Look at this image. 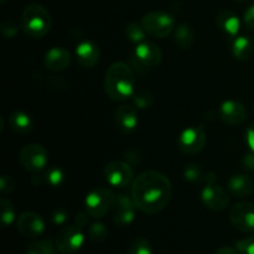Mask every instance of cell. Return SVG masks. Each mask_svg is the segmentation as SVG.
Returning <instances> with one entry per match:
<instances>
[{
  "label": "cell",
  "mask_w": 254,
  "mask_h": 254,
  "mask_svg": "<svg viewBox=\"0 0 254 254\" xmlns=\"http://www.w3.org/2000/svg\"><path fill=\"white\" fill-rule=\"evenodd\" d=\"M104 179L113 188L123 189L133 183V169L128 163L121 160H114L107 164L103 170Z\"/></svg>",
  "instance_id": "10"
},
{
  "label": "cell",
  "mask_w": 254,
  "mask_h": 254,
  "mask_svg": "<svg viewBox=\"0 0 254 254\" xmlns=\"http://www.w3.org/2000/svg\"><path fill=\"white\" fill-rule=\"evenodd\" d=\"M243 20H245L246 26L250 30H252V31H254V4L251 5V6L246 10Z\"/></svg>",
  "instance_id": "36"
},
{
  "label": "cell",
  "mask_w": 254,
  "mask_h": 254,
  "mask_svg": "<svg viewBox=\"0 0 254 254\" xmlns=\"http://www.w3.org/2000/svg\"><path fill=\"white\" fill-rule=\"evenodd\" d=\"M0 1H1V4H5V2H6V0H0Z\"/></svg>",
  "instance_id": "41"
},
{
  "label": "cell",
  "mask_w": 254,
  "mask_h": 254,
  "mask_svg": "<svg viewBox=\"0 0 254 254\" xmlns=\"http://www.w3.org/2000/svg\"><path fill=\"white\" fill-rule=\"evenodd\" d=\"M135 205L131 196L122 193L117 196L116 205H114L113 223L119 227H126L133 223L135 220Z\"/></svg>",
  "instance_id": "14"
},
{
  "label": "cell",
  "mask_w": 254,
  "mask_h": 254,
  "mask_svg": "<svg viewBox=\"0 0 254 254\" xmlns=\"http://www.w3.org/2000/svg\"><path fill=\"white\" fill-rule=\"evenodd\" d=\"M126 35L131 42L134 44H140V42L145 41V36H146V31L144 30L143 25L138 24L135 21H131L127 25L126 27Z\"/></svg>",
  "instance_id": "28"
},
{
  "label": "cell",
  "mask_w": 254,
  "mask_h": 254,
  "mask_svg": "<svg viewBox=\"0 0 254 254\" xmlns=\"http://www.w3.org/2000/svg\"><path fill=\"white\" fill-rule=\"evenodd\" d=\"M206 141L207 136L202 127H189L179 135L178 148L186 155H195L205 148Z\"/></svg>",
  "instance_id": "9"
},
{
  "label": "cell",
  "mask_w": 254,
  "mask_h": 254,
  "mask_svg": "<svg viewBox=\"0 0 254 254\" xmlns=\"http://www.w3.org/2000/svg\"><path fill=\"white\" fill-rule=\"evenodd\" d=\"M117 196L107 188H98L92 190L84 200L86 212L92 218H102L109 213L116 205Z\"/></svg>",
  "instance_id": "4"
},
{
  "label": "cell",
  "mask_w": 254,
  "mask_h": 254,
  "mask_svg": "<svg viewBox=\"0 0 254 254\" xmlns=\"http://www.w3.org/2000/svg\"><path fill=\"white\" fill-rule=\"evenodd\" d=\"M237 1H247V0H237Z\"/></svg>",
  "instance_id": "42"
},
{
  "label": "cell",
  "mask_w": 254,
  "mask_h": 254,
  "mask_svg": "<svg viewBox=\"0 0 254 254\" xmlns=\"http://www.w3.org/2000/svg\"><path fill=\"white\" fill-rule=\"evenodd\" d=\"M246 140H247L251 151L254 153V123L251 124L247 130H246Z\"/></svg>",
  "instance_id": "39"
},
{
  "label": "cell",
  "mask_w": 254,
  "mask_h": 254,
  "mask_svg": "<svg viewBox=\"0 0 254 254\" xmlns=\"http://www.w3.org/2000/svg\"><path fill=\"white\" fill-rule=\"evenodd\" d=\"M0 208H1V223L4 227L16 222V213H15V207L11 201L2 197L0 200Z\"/></svg>",
  "instance_id": "27"
},
{
  "label": "cell",
  "mask_w": 254,
  "mask_h": 254,
  "mask_svg": "<svg viewBox=\"0 0 254 254\" xmlns=\"http://www.w3.org/2000/svg\"><path fill=\"white\" fill-rule=\"evenodd\" d=\"M220 117L226 124L238 126L242 124L247 118V109L245 104L238 101H226L220 107Z\"/></svg>",
  "instance_id": "17"
},
{
  "label": "cell",
  "mask_w": 254,
  "mask_h": 254,
  "mask_svg": "<svg viewBox=\"0 0 254 254\" xmlns=\"http://www.w3.org/2000/svg\"><path fill=\"white\" fill-rule=\"evenodd\" d=\"M88 217H89V215L87 212L77 213L76 217H74V225L78 226L79 228H82V230H83V228L88 225Z\"/></svg>",
  "instance_id": "38"
},
{
  "label": "cell",
  "mask_w": 254,
  "mask_h": 254,
  "mask_svg": "<svg viewBox=\"0 0 254 254\" xmlns=\"http://www.w3.org/2000/svg\"><path fill=\"white\" fill-rule=\"evenodd\" d=\"M10 128L20 135H26L34 128V122L31 117L22 111H14L9 116Z\"/></svg>",
  "instance_id": "20"
},
{
  "label": "cell",
  "mask_w": 254,
  "mask_h": 254,
  "mask_svg": "<svg viewBox=\"0 0 254 254\" xmlns=\"http://www.w3.org/2000/svg\"><path fill=\"white\" fill-rule=\"evenodd\" d=\"M52 25L49 10L40 4H29L21 15V29L32 39H41L50 31Z\"/></svg>",
  "instance_id": "3"
},
{
  "label": "cell",
  "mask_w": 254,
  "mask_h": 254,
  "mask_svg": "<svg viewBox=\"0 0 254 254\" xmlns=\"http://www.w3.org/2000/svg\"><path fill=\"white\" fill-rule=\"evenodd\" d=\"M242 168L246 171H250V173L254 174V153L246 154L242 158Z\"/></svg>",
  "instance_id": "37"
},
{
  "label": "cell",
  "mask_w": 254,
  "mask_h": 254,
  "mask_svg": "<svg viewBox=\"0 0 254 254\" xmlns=\"http://www.w3.org/2000/svg\"><path fill=\"white\" fill-rule=\"evenodd\" d=\"M76 57L83 68H93L101 59V50L96 42L84 40L76 46Z\"/></svg>",
  "instance_id": "16"
},
{
  "label": "cell",
  "mask_w": 254,
  "mask_h": 254,
  "mask_svg": "<svg viewBox=\"0 0 254 254\" xmlns=\"http://www.w3.org/2000/svg\"><path fill=\"white\" fill-rule=\"evenodd\" d=\"M104 91L113 101H126L135 91V76L126 62H114L104 76Z\"/></svg>",
  "instance_id": "2"
},
{
  "label": "cell",
  "mask_w": 254,
  "mask_h": 254,
  "mask_svg": "<svg viewBox=\"0 0 254 254\" xmlns=\"http://www.w3.org/2000/svg\"><path fill=\"white\" fill-rule=\"evenodd\" d=\"M227 188L231 195L236 197H247L254 192V181L245 174H237L228 179Z\"/></svg>",
  "instance_id": "19"
},
{
  "label": "cell",
  "mask_w": 254,
  "mask_h": 254,
  "mask_svg": "<svg viewBox=\"0 0 254 254\" xmlns=\"http://www.w3.org/2000/svg\"><path fill=\"white\" fill-rule=\"evenodd\" d=\"M68 217H69L68 210H66V208H64V207L56 208V210L52 211V213H51V221H52V223L56 226L64 225V223L68 221Z\"/></svg>",
  "instance_id": "33"
},
{
  "label": "cell",
  "mask_w": 254,
  "mask_h": 254,
  "mask_svg": "<svg viewBox=\"0 0 254 254\" xmlns=\"http://www.w3.org/2000/svg\"><path fill=\"white\" fill-rule=\"evenodd\" d=\"M64 171L60 166H51L44 174V180L51 188H59L64 181Z\"/></svg>",
  "instance_id": "26"
},
{
  "label": "cell",
  "mask_w": 254,
  "mask_h": 254,
  "mask_svg": "<svg viewBox=\"0 0 254 254\" xmlns=\"http://www.w3.org/2000/svg\"><path fill=\"white\" fill-rule=\"evenodd\" d=\"M215 254H240V252L232 247H221L216 251Z\"/></svg>",
  "instance_id": "40"
},
{
  "label": "cell",
  "mask_w": 254,
  "mask_h": 254,
  "mask_svg": "<svg viewBox=\"0 0 254 254\" xmlns=\"http://www.w3.org/2000/svg\"><path fill=\"white\" fill-rule=\"evenodd\" d=\"M205 175L201 165L196 163H190L184 169V179L189 183H200L205 180Z\"/></svg>",
  "instance_id": "29"
},
{
  "label": "cell",
  "mask_w": 254,
  "mask_h": 254,
  "mask_svg": "<svg viewBox=\"0 0 254 254\" xmlns=\"http://www.w3.org/2000/svg\"><path fill=\"white\" fill-rule=\"evenodd\" d=\"M19 163L26 171L39 174L49 163L47 150L40 144H27L19 151Z\"/></svg>",
  "instance_id": "7"
},
{
  "label": "cell",
  "mask_w": 254,
  "mask_h": 254,
  "mask_svg": "<svg viewBox=\"0 0 254 254\" xmlns=\"http://www.w3.org/2000/svg\"><path fill=\"white\" fill-rule=\"evenodd\" d=\"M236 250L240 254H254V235L236 242Z\"/></svg>",
  "instance_id": "32"
},
{
  "label": "cell",
  "mask_w": 254,
  "mask_h": 254,
  "mask_svg": "<svg viewBox=\"0 0 254 254\" xmlns=\"http://www.w3.org/2000/svg\"><path fill=\"white\" fill-rule=\"evenodd\" d=\"M16 230L22 237L36 238L45 231V221L39 213L26 211L16 218Z\"/></svg>",
  "instance_id": "12"
},
{
  "label": "cell",
  "mask_w": 254,
  "mask_h": 254,
  "mask_svg": "<svg viewBox=\"0 0 254 254\" xmlns=\"http://www.w3.org/2000/svg\"><path fill=\"white\" fill-rule=\"evenodd\" d=\"M201 200L206 207L216 211V212L226 210L228 203H230L228 193L226 192L225 189L218 186L216 183L207 184L203 188L202 192H201Z\"/></svg>",
  "instance_id": "13"
},
{
  "label": "cell",
  "mask_w": 254,
  "mask_h": 254,
  "mask_svg": "<svg viewBox=\"0 0 254 254\" xmlns=\"http://www.w3.org/2000/svg\"><path fill=\"white\" fill-rule=\"evenodd\" d=\"M131 97H133L134 106L138 109H148L153 107L154 104V97L151 92H149L148 89H135Z\"/></svg>",
  "instance_id": "25"
},
{
  "label": "cell",
  "mask_w": 254,
  "mask_h": 254,
  "mask_svg": "<svg viewBox=\"0 0 254 254\" xmlns=\"http://www.w3.org/2000/svg\"><path fill=\"white\" fill-rule=\"evenodd\" d=\"M84 245V235L78 226H66L57 233L55 238L56 250L62 254L77 253Z\"/></svg>",
  "instance_id": "8"
},
{
  "label": "cell",
  "mask_w": 254,
  "mask_h": 254,
  "mask_svg": "<svg viewBox=\"0 0 254 254\" xmlns=\"http://www.w3.org/2000/svg\"><path fill=\"white\" fill-rule=\"evenodd\" d=\"M163 52L160 47L151 41H143L136 45L131 55V64L138 71H149L160 64Z\"/></svg>",
  "instance_id": "5"
},
{
  "label": "cell",
  "mask_w": 254,
  "mask_h": 254,
  "mask_svg": "<svg viewBox=\"0 0 254 254\" xmlns=\"http://www.w3.org/2000/svg\"><path fill=\"white\" fill-rule=\"evenodd\" d=\"M141 25L146 34L158 39H164L173 32L175 27V19L173 15L165 11H151L144 15Z\"/></svg>",
  "instance_id": "6"
},
{
  "label": "cell",
  "mask_w": 254,
  "mask_h": 254,
  "mask_svg": "<svg viewBox=\"0 0 254 254\" xmlns=\"http://www.w3.org/2000/svg\"><path fill=\"white\" fill-rule=\"evenodd\" d=\"M56 246L49 240L32 241L27 245L25 254H55Z\"/></svg>",
  "instance_id": "24"
},
{
  "label": "cell",
  "mask_w": 254,
  "mask_h": 254,
  "mask_svg": "<svg viewBox=\"0 0 254 254\" xmlns=\"http://www.w3.org/2000/svg\"><path fill=\"white\" fill-rule=\"evenodd\" d=\"M174 40H175V44L178 45L180 49L188 50L192 46L193 40H195V32L193 29L189 24H180L179 26H176L175 32H174Z\"/></svg>",
  "instance_id": "23"
},
{
  "label": "cell",
  "mask_w": 254,
  "mask_h": 254,
  "mask_svg": "<svg viewBox=\"0 0 254 254\" xmlns=\"http://www.w3.org/2000/svg\"><path fill=\"white\" fill-rule=\"evenodd\" d=\"M128 254H153V247L149 240L139 237L131 242Z\"/></svg>",
  "instance_id": "31"
},
{
  "label": "cell",
  "mask_w": 254,
  "mask_h": 254,
  "mask_svg": "<svg viewBox=\"0 0 254 254\" xmlns=\"http://www.w3.org/2000/svg\"><path fill=\"white\" fill-rule=\"evenodd\" d=\"M17 31H19V26H17V24L15 21H12V20H5L2 22L1 32L4 35V37L12 39L17 34Z\"/></svg>",
  "instance_id": "35"
},
{
  "label": "cell",
  "mask_w": 254,
  "mask_h": 254,
  "mask_svg": "<svg viewBox=\"0 0 254 254\" xmlns=\"http://www.w3.org/2000/svg\"><path fill=\"white\" fill-rule=\"evenodd\" d=\"M15 189H16V183L12 179V176L2 175L0 179V191L2 192V195L11 193Z\"/></svg>",
  "instance_id": "34"
},
{
  "label": "cell",
  "mask_w": 254,
  "mask_h": 254,
  "mask_svg": "<svg viewBox=\"0 0 254 254\" xmlns=\"http://www.w3.org/2000/svg\"><path fill=\"white\" fill-rule=\"evenodd\" d=\"M171 195V181L160 171H144L131 184L130 196L136 210L148 215L161 212L170 202Z\"/></svg>",
  "instance_id": "1"
},
{
  "label": "cell",
  "mask_w": 254,
  "mask_h": 254,
  "mask_svg": "<svg viewBox=\"0 0 254 254\" xmlns=\"http://www.w3.org/2000/svg\"><path fill=\"white\" fill-rule=\"evenodd\" d=\"M71 52L64 47H52L45 54L44 64L52 72H61L71 64Z\"/></svg>",
  "instance_id": "18"
},
{
  "label": "cell",
  "mask_w": 254,
  "mask_h": 254,
  "mask_svg": "<svg viewBox=\"0 0 254 254\" xmlns=\"http://www.w3.org/2000/svg\"><path fill=\"white\" fill-rule=\"evenodd\" d=\"M233 56L240 61H247L254 55V41L250 36L236 37L232 44Z\"/></svg>",
  "instance_id": "22"
},
{
  "label": "cell",
  "mask_w": 254,
  "mask_h": 254,
  "mask_svg": "<svg viewBox=\"0 0 254 254\" xmlns=\"http://www.w3.org/2000/svg\"><path fill=\"white\" fill-rule=\"evenodd\" d=\"M217 25L223 32L230 36H236L241 29L240 19L231 10H223L217 15Z\"/></svg>",
  "instance_id": "21"
},
{
  "label": "cell",
  "mask_w": 254,
  "mask_h": 254,
  "mask_svg": "<svg viewBox=\"0 0 254 254\" xmlns=\"http://www.w3.org/2000/svg\"><path fill=\"white\" fill-rule=\"evenodd\" d=\"M253 109H254V103H253Z\"/></svg>",
  "instance_id": "43"
},
{
  "label": "cell",
  "mask_w": 254,
  "mask_h": 254,
  "mask_svg": "<svg viewBox=\"0 0 254 254\" xmlns=\"http://www.w3.org/2000/svg\"><path fill=\"white\" fill-rule=\"evenodd\" d=\"M114 121H116V126L121 133L130 134L138 127L139 119L136 108L130 104H122L117 108Z\"/></svg>",
  "instance_id": "15"
},
{
  "label": "cell",
  "mask_w": 254,
  "mask_h": 254,
  "mask_svg": "<svg viewBox=\"0 0 254 254\" xmlns=\"http://www.w3.org/2000/svg\"><path fill=\"white\" fill-rule=\"evenodd\" d=\"M88 236L93 242H104L107 237H108V230H107V227L102 222H94L89 226Z\"/></svg>",
  "instance_id": "30"
},
{
  "label": "cell",
  "mask_w": 254,
  "mask_h": 254,
  "mask_svg": "<svg viewBox=\"0 0 254 254\" xmlns=\"http://www.w3.org/2000/svg\"><path fill=\"white\" fill-rule=\"evenodd\" d=\"M228 218L231 223L241 232L254 231V203L238 202L230 208Z\"/></svg>",
  "instance_id": "11"
}]
</instances>
